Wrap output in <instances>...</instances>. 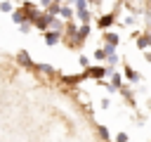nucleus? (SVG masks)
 <instances>
[{
  "label": "nucleus",
  "mask_w": 151,
  "mask_h": 142,
  "mask_svg": "<svg viewBox=\"0 0 151 142\" xmlns=\"http://www.w3.org/2000/svg\"><path fill=\"white\" fill-rule=\"evenodd\" d=\"M40 2H42V5H47V2H50V0H40Z\"/></svg>",
  "instance_id": "nucleus-5"
},
{
  "label": "nucleus",
  "mask_w": 151,
  "mask_h": 142,
  "mask_svg": "<svg viewBox=\"0 0 151 142\" xmlns=\"http://www.w3.org/2000/svg\"><path fill=\"white\" fill-rule=\"evenodd\" d=\"M92 73H94V76L99 78V76H104V69H92Z\"/></svg>",
  "instance_id": "nucleus-4"
},
{
  "label": "nucleus",
  "mask_w": 151,
  "mask_h": 142,
  "mask_svg": "<svg viewBox=\"0 0 151 142\" xmlns=\"http://www.w3.org/2000/svg\"><path fill=\"white\" fill-rule=\"evenodd\" d=\"M111 19H113V17H104L99 24H101V26H109V24H111Z\"/></svg>",
  "instance_id": "nucleus-3"
},
{
  "label": "nucleus",
  "mask_w": 151,
  "mask_h": 142,
  "mask_svg": "<svg viewBox=\"0 0 151 142\" xmlns=\"http://www.w3.org/2000/svg\"><path fill=\"white\" fill-rule=\"evenodd\" d=\"M57 40H59V36H57V33H50V36H47V43H50V45H54Z\"/></svg>",
  "instance_id": "nucleus-1"
},
{
  "label": "nucleus",
  "mask_w": 151,
  "mask_h": 142,
  "mask_svg": "<svg viewBox=\"0 0 151 142\" xmlns=\"http://www.w3.org/2000/svg\"><path fill=\"white\" fill-rule=\"evenodd\" d=\"M12 19L19 24V21H24V14H21V12H14V17H12Z\"/></svg>",
  "instance_id": "nucleus-2"
}]
</instances>
